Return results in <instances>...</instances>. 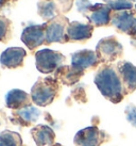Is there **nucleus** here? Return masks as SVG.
I'll use <instances>...</instances> for the list:
<instances>
[{"mask_svg":"<svg viewBox=\"0 0 136 146\" xmlns=\"http://www.w3.org/2000/svg\"><path fill=\"white\" fill-rule=\"evenodd\" d=\"M133 28H134V31L136 32V21H135V24H134V27H133Z\"/></svg>","mask_w":136,"mask_h":146,"instance_id":"obj_24","label":"nucleus"},{"mask_svg":"<svg viewBox=\"0 0 136 146\" xmlns=\"http://www.w3.org/2000/svg\"><path fill=\"white\" fill-rule=\"evenodd\" d=\"M75 143L78 146H98L100 143L99 131L94 127L81 130L77 133Z\"/></svg>","mask_w":136,"mask_h":146,"instance_id":"obj_7","label":"nucleus"},{"mask_svg":"<svg viewBox=\"0 0 136 146\" xmlns=\"http://www.w3.org/2000/svg\"><path fill=\"white\" fill-rule=\"evenodd\" d=\"M28 100V94L21 90H12L5 96L7 106L10 108H18Z\"/></svg>","mask_w":136,"mask_h":146,"instance_id":"obj_12","label":"nucleus"},{"mask_svg":"<svg viewBox=\"0 0 136 146\" xmlns=\"http://www.w3.org/2000/svg\"><path fill=\"white\" fill-rule=\"evenodd\" d=\"M97 63V56L90 50H81L73 53L71 58V67L83 72L85 68L90 67Z\"/></svg>","mask_w":136,"mask_h":146,"instance_id":"obj_6","label":"nucleus"},{"mask_svg":"<svg viewBox=\"0 0 136 146\" xmlns=\"http://www.w3.org/2000/svg\"><path fill=\"white\" fill-rule=\"evenodd\" d=\"M92 27L89 25L71 23L67 27V37L72 41H81L92 36Z\"/></svg>","mask_w":136,"mask_h":146,"instance_id":"obj_8","label":"nucleus"},{"mask_svg":"<svg viewBox=\"0 0 136 146\" xmlns=\"http://www.w3.org/2000/svg\"><path fill=\"white\" fill-rule=\"evenodd\" d=\"M7 1H8V0H0V7H1V5H3Z\"/></svg>","mask_w":136,"mask_h":146,"instance_id":"obj_23","label":"nucleus"},{"mask_svg":"<svg viewBox=\"0 0 136 146\" xmlns=\"http://www.w3.org/2000/svg\"><path fill=\"white\" fill-rule=\"evenodd\" d=\"M97 50L101 57L105 59H113L121 51V46L114 38H104L99 42Z\"/></svg>","mask_w":136,"mask_h":146,"instance_id":"obj_9","label":"nucleus"},{"mask_svg":"<svg viewBox=\"0 0 136 146\" xmlns=\"http://www.w3.org/2000/svg\"><path fill=\"white\" fill-rule=\"evenodd\" d=\"M34 139H35V142L37 143V145L44 146L46 144L52 143L53 139H54V133L47 126H40L35 129Z\"/></svg>","mask_w":136,"mask_h":146,"instance_id":"obj_14","label":"nucleus"},{"mask_svg":"<svg viewBox=\"0 0 136 146\" xmlns=\"http://www.w3.org/2000/svg\"><path fill=\"white\" fill-rule=\"evenodd\" d=\"M56 89H57L56 82L50 78L37 81L32 89L33 102L38 106H47L53 100L56 93Z\"/></svg>","mask_w":136,"mask_h":146,"instance_id":"obj_2","label":"nucleus"},{"mask_svg":"<svg viewBox=\"0 0 136 146\" xmlns=\"http://www.w3.org/2000/svg\"><path fill=\"white\" fill-rule=\"evenodd\" d=\"M24 57H26V50L19 47H12L4 50L1 57L0 63L9 68H14L22 64Z\"/></svg>","mask_w":136,"mask_h":146,"instance_id":"obj_5","label":"nucleus"},{"mask_svg":"<svg viewBox=\"0 0 136 146\" xmlns=\"http://www.w3.org/2000/svg\"><path fill=\"white\" fill-rule=\"evenodd\" d=\"M120 73L129 89L136 88V67L130 63H123L120 67Z\"/></svg>","mask_w":136,"mask_h":146,"instance_id":"obj_13","label":"nucleus"},{"mask_svg":"<svg viewBox=\"0 0 136 146\" xmlns=\"http://www.w3.org/2000/svg\"><path fill=\"white\" fill-rule=\"evenodd\" d=\"M0 146H17L16 140L9 132L2 133L0 135Z\"/></svg>","mask_w":136,"mask_h":146,"instance_id":"obj_18","label":"nucleus"},{"mask_svg":"<svg viewBox=\"0 0 136 146\" xmlns=\"http://www.w3.org/2000/svg\"><path fill=\"white\" fill-rule=\"evenodd\" d=\"M90 11H92L89 19L97 26L106 25L110 21V7H106L104 4H95L92 5Z\"/></svg>","mask_w":136,"mask_h":146,"instance_id":"obj_10","label":"nucleus"},{"mask_svg":"<svg viewBox=\"0 0 136 146\" xmlns=\"http://www.w3.org/2000/svg\"><path fill=\"white\" fill-rule=\"evenodd\" d=\"M95 83L105 97L112 102H119L122 98V86L119 78L112 68H104L97 74Z\"/></svg>","mask_w":136,"mask_h":146,"instance_id":"obj_1","label":"nucleus"},{"mask_svg":"<svg viewBox=\"0 0 136 146\" xmlns=\"http://www.w3.org/2000/svg\"><path fill=\"white\" fill-rule=\"evenodd\" d=\"M127 113H128L129 122L136 127V109L134 107H129L127 110Z\"/></svg>","mask_w":136,"mask_h":146,"instance_id":"obj_22","label":"nucleus"},{"mask_svg":"<svg viewBox=\"0 0 136 146\" xmlns=\"http://www.w3.org/2000/svg\"><path fill=\"white\" fill-rule=\"evenodd\" d=\"M38 13L43 18H52L55 14V4L51 1L38 3Z\"/></svg>","mask_w":136,"mask_h":146,"instance_id":"obj_16","label":"nucleus"},{"mask_svg":"<svg viewBox=\"0 0 136 146\" xmlns=\"http://www.w3.org/2000/svg\"><path fill=\"white\" fill-rule=\"evenodd\" d=\"M92 3L89 2V0H77V8L82 13L87 12L88 10L92 9Z\"/></svg>","mask_w":136,"mask_h":146,"instance_id":"obj_20","label":"nucleus"},{"mask_svg":"<svg viewBox=\"0 0 136 146\" xmlns=\"http://www.w3.org/2000/svg\"><path fill=\"white\" fill-rule=\"evenodd\" d=\"M105 1H106V0H105Z\"/></svg>","mask_w":136,"mask_h":146,"instance_id":"obj_25","label":"nucleus"},{"mask_svg":"<svg viewBox=\"0 0 136 146\" xmlns=\"http://www.w3.org/2000/svg\"><path fill=\"white\" fill-rule=\"evenodd\" d=\"M45 25H34V26H29L24 30V32L21 34V40L24 44L27 45V47L30 49H33L40 46L44 43L46 38L45 34Z\"/></svg>","mask_w":136,"mask_h":146,"instance_id":"obj_4","label":"nucleus"},{"mask_svg":"<svg viewBox=\"0 0 136 146\" xmlns=\"http://www.w3.org/2000/svg\"><path fill=\"white\" fill-rule=\"evenodd\" d=\"M110 8L114 10H125L132 8V3L128 0H115L110 3Z\"/></svg>","mask_w":136,"mask_h":146,"instance_id":"obj_19","label":"nucleus"},{"mask_svg":"<svg viewBox=\"0 0 136 146\" xmlns=\"http://www.w3.org/2000/svg\"><path fill=\"white\" fill-rule=\"evenodd\" d=\"M18 114L24 121L34 122L40 116V111L34 107H24V108L18 111Z\"/></svg>","mask_w":136,"mask_h":146,"instance_id":"obj_17","label":"nucleus"},{"mask_svg":"<svg viewBox=\"0 0 136 146\" xmlns=\"http://www.w3.org/2000/svg\"><path fill=\"white\" fill-rule=\"evenodd\" d=\"M35 59L37 69L42 73L48 74L62 64L64 61V56L50 49H43L36 52Z\"/></svg>","mask_w":136,"mask_h":146,"instance_id":"obj_3","label":"nucleus"},{"mask_svg":"<svg viewBox=\"0 0 136 146\" xmlns=\"http://www.w3.org/2000/svg\"><path fill=\"white\" fill-rule=\"evenodd\" d=\"M8 31V21L4 18L0 17V41H2Z\"/></svg>","mask_w":136,"mask_h":146,"instance_id":"obj_21","label":"nucleus"},{"mask_svg":"<svg viewBox=\"0 0 136 146\" xmlns=\"http://www.w3.org/2000/svg\"><path fill=\"white\" fill-rule=\"evenodd\" d=\"M64 38V24L61 21H53L46 28V40L47 43L61 42Z\"/></svg>","mask_w":136,"mask_h":146,"instance_id":"obj_11","label":"nucleus"},{"mask_svg":"<svg viewBox=\"0 0 136 146\" xmlns=\"http://www.w3.org/2000/svg\"><path fill=\"white\" fill-rule=\"evenodd\" d=\"M113 24L121 31H128L134 27L135 21H134L132 15H130L129 13L123 12L116 15L113 18Z\"/></svg>","mask_w":136,"mask_h":146,"instance_id":"obj_15","label":"nucleus"}]
</instances>
